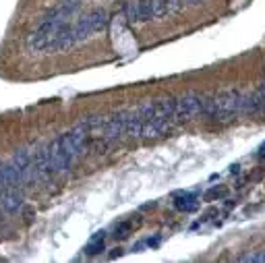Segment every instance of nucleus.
<instances>
[{"instance_id": "nucleus-4", "label": "nucleus", "mask_w": 265, "mask_h": 263, "mask_svg": "<svg viewBox=\"0 0 265 263\" xmlns=\"http://www.w3.org/2000/svg\"><path fill=\"white\" fill-rule=\"evenodd\" d=\"M129 120H131V110H120V112H114L110 116H106V122H104V129H102L100 137L110 139V141L120 139L122 135H127Z\"/></svg>"}, {"instance_id": "nucleus-3", "label": "nucleus", "mask_w": 265, "mask_h": 263, "mask_svg": "<svg viewBox=\"0 0 265 263\" xmlns=\"http://www.w3.org/2000/svg\"><path fill=\"white\" fill-rule=\"evenodd\" d=\"M106 23H108V13H106L104 9H96L92 13H87L85 17H81V19L73 25V33H75V44L92 38L94 33L102 31L106 27Z\"/></svg>"}, {"instance_id": "nucleus-10", "label": "nucleus", "mask_w": 265, "mask_h": 263, "mask_svg": "<svg viewBox=\"0 0 265 263\" xmlns=\"http://www.w3.org/2000/svg\"><path fill=\"white\" fill-rule=\"evenodd\" d=\"M197 197L191 195V193H187V195H181L176 197V207L183 209V212H193V209H197Z\"/></svg>"}, {"instance_id": "nucleus-7", "label": "nucleus", "mask_w": 265, "mask_h": 263, "mask_svg": "<svg viewBox=\"0 0 265 263\" xmlns=\"http://www.w3.org/2000/svg\"><path fill=\"white\" fill-rule=\"evenodd\" d=\"M77 11H79V0H64V3H60V7H56L50 15L44 17V21L56 23V25L68 23V19H70V17H73Z\"/></svg>"}, {"instance_id": "nucleus-11", "label": "nucleus", "mask_w": 265, "mask_h": 263, "mask_svg": "<svg viewBox=\"0 0 265 263\" xmlns=\"http://www.w3.org/2000/svg\"><path fill=\"white\" fill-rule=\"evenodd\" d=\"M224 195H226V189H211L205 195V199H216V197H224Z\"/></svg>"}, {"instance_id": "nucleus-2", "label": "nucleus", "mask_w": 265, "mask_h": 263, "mask_svg": "<svg viewBox=\"0 0 265 263\" xmlns=\"http://www.w3.org/2000/svg\"><path fill=\"white\" fill-rule=\"evenodd\" d=\"M209 108V96L205 94H187L176 100V110H174V120L176 122H187L193 120L199 114H207Z\"/></svg>"}, {"instance_id": "nucleus-8", "label": "nucleus", "mask_w": 265, "mask_h": 263, "mask_svg": "<svg viewBox=\"0 0 265 263\" xmlns=\"http://www.w3.org/2000/svg\"><path fill=\"white\" fill-rule=\"evenodd\" d=\"M127 19L131 23L155 19V15H153V0H139V3L129 5V9H127Z\"/></svg>"}, {"instance_id": "nucleus-5", "label": "nucleus", "mask_w": 265, "mask_h": 263, "mask_svg": "<svg viewBox=\"0 0 265 263\" xmlns=\"http://www.w3.org/2000/svg\"><path fill=\"white\" fill-rule=\"evenodd\" d=\"M174 118L172 116H162V118H149L143 122L141 127V135L143 139H160V137H166L170 133V129L174 127Z\"/></svg>"}, {"instance_id": "nucleus-12", "label": "nucleus", "mask_w": 265, "mask_h": 263, "mask_svg": "<svg viewBox=\"0 0 265 263\" xmlns=\"http://www.w3.org/2000/svg\"><path fill=\"white\" fill-rule=\"evenodd\" d=\"M183 3H185V5H199L201 0H183Z\"/></svg>"}, {"instance_id": "nucleus-9", "label": "nucleus", "mask_w": 265, "mask_h": 263, "mask_svg": "<svg viewBox=\"0 0 265 263\" xmlns=\"http://www.w3.org/2000/svg\"><path fill=\"white\" fill-rule=\"evenodd\" d=\"M183 5H185L183 0H153V15H155V19L174 15L183 9Z\"/></svg>"}, {"instance_id": "nucleus-6", "label": "nucleus", "mask_w": 265, "mask_h": 263, "mask_svg": "<svg viewBox=\"0 0 265 263\" xmlns=\"http://www.w3.org/2000/svg\"><path fill=\"white\" fill-rule=\"evenodd\" d=\"M23 207V191L19 187H5V191L0 193V209L7 214H15Z\"/></svg>"}, {"instance_id": "nucleus-1", "label": "nucleus", "mask_w": 265, "mask_h": 263, "mask_svg": "<svg viewBox=\"0 0 265 263\" xmlns=\"http://www.w3.org/2000/svg\"><path fill=\"white\" fill-rule=\"evenodd\" d=\"M240 98H242L240 90H224L216 96H211L205 116H209L211 120H218V122L234 120L236 116H240Z\"/></svg>"}]
</instances>
